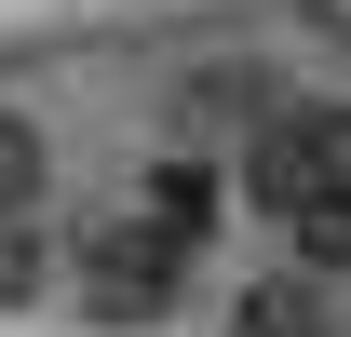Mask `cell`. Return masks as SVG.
Returning a JSON list of instances; mask_svg holds the SVG:
<instances>
[{
  "instance_id": "3957f363",
  "label": "cell",
  "mask_w": 351,
  "mask_h": 337,
  "mask_svg": "<svg viewBox=\"0 0 351 337\" xmlns=\"http://www.w3.org/2000/svg\"><path fill=\"white\" fill-rule=\"evenodd\" d=\"M230 189H243V162H203V149H162V162L135 175V216H162L176 243H203V229H217V203Z\"/></svg>"
},
{
  "instance_id": "277c9868",
  "label": "cell",
  "mask_w": 351,
  "mask_h": 337,
  "mask_svg": "<svg viewBox=\"0 0 351 337\" xmlns=\"http://www.w3.org/2000/svg\"><path fill=\"white\" fill-rule=\"evenodd\" d=\"M324 324H338V284H324V270H298V256H284L270 284L230 297V337H324Z\"/></svg>"
},
{
  "instance_id": "5b68a950",
  "label": "cell",
  "mask_w": 351,
  "mask_h": 337,
  "mask_svg": "<svg viewBox=\"0 0 351 337\" xmlns=\"http://www.w3.org/2000/svg\"><path fill=\"white\" fill-rule=\"evenodd\" d=\"M41 189H54V135L27 122V108H0V229H27Z\"/></svg>"
},
{
  "instance_id": "7a4b0ae2",
  "label": "cell",
  "mask_w": 351,
  "mask_h": 337,
  "mask_svg": "<svg viewBox=\"0 0 351 337\" xmlns=\"http://www.w3.org/2000/svg\"><path fill=\"white\" fill-rule=\"evenodd\" d=\"M189 256H203V243H176L162 216L122 203L108 229H82V243H68V310H82V324H176Z\"/></svg>"
},
{
  "instance_id": "8992f818",
  "label": "cell",
  "mask_w": 351,
  "mask_h": 337,
  "mask_svg": "<svg viewBox=\"0 0 351 337\" xmlns=\"http://www.w3.org/2000/svg\"><path fill=\"white\" fill-rule=\"evenodd\" d=\"M54 270H68V243H54L41 216H27V229H0V310H27V297H54Z\"/></svg>"
},
{
  "instance_id": "6da1fadb",
  "label": "cell",
  "mask_w": 351,
  "mask_h": 337,
  "mask_svg": "<svg viewBox=\"0 0 351 337\" xmlns=\"http://www.w3.org/2000/svg\"><path fill=\"white\" fill-rule=\"evenodd\" d=\"M243 216H270L324 284L351 270V95H298L270 135H243Z\"/></svg>"
}]
</instances>
